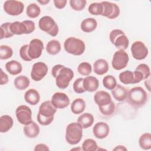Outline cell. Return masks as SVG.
Wrapping results in <instances>:
<instances>
[{"label":"cell","instance_id":"6da1fadb","mask_svg":"<svg viewBox=\"0 0 151 151\" xmlns=\"http://www.w3.org/2000/svg\"><path fill=\"white\" fill-rule=\"evenodd\" d=\"M52 76L55 78V84L60 89H65L69 86L74 77L72 69L61 64L55 65L51 70Z\"/></svg>","mask_w":151,"mask_h":151},{"label":"cell","instance_id":"7a4b0ae2","mask_svg":"<svg viewBox=\"0 0 151 151\" xmlns=\"http://www.w3.org/2000/svg\"><path fill=\"white\" fill-rule=\"evenodd\" d=\"M56 111L57 109L52 105L50 100L45 101L39 107L37 120L42 126L49 125L54 120V116Z\"/></svg>","mask_w":151,"mask_h":151},{"label":"cell","instance_id":"3957f363","mask_svg":"<svg viewBox=\"0 0 151 151\" xmlns=\"http://www.w3.org/2000/svg\"><path fill=\"white\" fill-rule=\"evenodd\" d=\"M148 95L142 87L132 88L127 93V101L133 107L139 108L143 106L147 102Z\"/></svg>","mask_w":151,"mask_h":151},{"label":"cell","instance_id":"277c9868","mask_svg":"<svg viewBox=\"0 0 151 151\" xmlns=\"http://www.w3.org/2000/svg\"><path fill=\"white\" fill-rule=\"evenodd\" d=\"M83 127L78 122L68 124L65 130V140L71 145L78 144L83 137Z\"/></svg>","mask_w":151,"mask_h":151},{"label":"cell","instance_id":"5b68a950","mask_svg":"<svg viewBox=\"0 0 151 151\" xmlns=\"http://www.w3.org/2000/svg\"><path fill=\"white\" fill-rule=\"evenodd\" d=\"M65 51L74 55H82L86 49V45L83 41L76 37H68L64 42Z\"/></svg>","mask_w":151,"mask_h":151},{"label":"cell","instance_id":"8992f818","mask_svg":"<svg viewBox=\"0 0 151 151\" xmlns=\"http://www.w3.org/2000/svg\"><path fill=\"white\" fill-rule=\"evenodd\" d=\"M10 29L14 35L29 34L35 29L34 22L31 20H24L22 22L14 21L11 23Z\"/></svg>","mask_w":151,"mask_h":151},{"label":"cell","instance_id":"52a82bcc","mask_svg":"<svg viewBox=\"0 0 151 151\" xmlns=\"http://www.w3.org/2000/svg\"><path fill=\"white\" fill-rule=\"evenodd\" d=\"M38 27L41 31L52 37L57 36L59 31L57 24L50 16L46 15L41 17L38 21Z\"/></svg>","mask_w":151,"mask_h":151},{"label":"cell","instance_id":"ba28073f","mask_svg":"<svg viewBox=\"0 0 151 151\" xmlns=\"http://www.w3.org/2000/svg\"><path fill=\"white\" fill-rule=\"evenodd\" d=\"M129 57L128 54L124 50L116 51L113 56L111 61L112 67L116 70H120L124 68L128 64Z\"/></svg>","mask_w":151,"mask_h":151},{"label":"cell","instance_id":"9c48e42d","mask_svg":"<svg viewBox=\"0 0 151 151\" xmlns=\"http://www.w3.org/2000/svg\"><path fill=\"white\" fill-rule=\"evenodd\" d=\"M3 8L7 14L11 16H18L22 13L24 5L21 1L9 0L5 1L3 5Z\"/></svg>","mask_w":151,"mask_h":151},{"label":"cell","instance_id":"30bf717a","mask_svg":"<svg viewBox=\"0 0 151 151\" xmlns=\"http://www.w3.org/2000/svg\"><path fill=\"white\" fill-rule=\"evenodd\" d=\"M16 117L18 122L23 125H27L32 122V111L26 105H20L15 110Z\"/></svg>","mask_w":151,"mask_h":151},{"label":"cell","instance_id":"8fae6325","mask_svg":"<svg viewBox=\"0 0 151 151\" xmlns=\"http://www.w3.org/2000/svg\"><path fill=\"white\" fill-rule=\"evenodd\" d=\"M132 57L137 60L145 59L149 53V51L145 44L140 41H134L131 46Z\"/></svg>","mask_w":151,"mask_h":151},{"label":"cell","instance_id":"7c38bea8","mask_svg":"<svg viewBox=\"0 0 151 151\" xmlns=\"http://www.w3.org/2000/svg\"><path fill=\"white\" fill-rule=\"evenodd\" d=\"M48 73V67L43 62H37L32 67L31 71V77L35 81L41 80Z\"/></svg>","mask_w":151,"mask_h":151},{"label":"cell","instance_id":"4fadbf2b","mask_svg":"<svg viewBox=\"0 0 151 151\" xmlns=\"http://www.w3.org/2000/svg\"><path fill=\"white\" fill-rule=\"evenodd\" d=\"M44 50V44L40 39H32L29 44L28 49L29 57L32 59H37L39 58Z\"/></svg>","mask_w":151,"mask_h":151},{"label":"cell","instance_id":"5bb4252c","mask_svg":"<svg viewBox=\"0 0 151 151\" xmlns=\"http://www.w3.org/2000/svg\"><path fill=\"white\" fill-rule=\"evenodd\" d=\"M101 2L103 5V12L101 16L109 19H115L119 15L120 11L117 4L108 1H102Z\"/></svg>","mask_w":151,"mask_h":151},{"label":"cell","instance_id":"9a60e30c","mask_svg":"<svg viewBox=\"0 0 151 151\" xmlns=\"http://www.w3.org/2000/svg\"><path fill=\"white\" fill-rule=\"evenodd\" d=\"M51 101L57 109H63L70 104L69 97L65 93L62 92L55 93L52 96Z\"/></svg>","mask_w":151,"mask_h":151},{"label":"cell","instance_id":"2e32d148","mask_svg":"<svg viewBox=\"0 0 151 151\" xmlns=\"http://www.w3.org/2000/svg\"><path fill=\"white\" fill-rule=\"evenodd\" d=\"M109 126L103 122H100L96 123L93 128V133L94 136L99 139L106 138L109 135Z\"/></svg>","mask_w":151,"mask_h":151},{"label":"cell","instance_id":"e0dca14e","mask_svg":"<svg viewBox=\"0 0 151 151\" xmlns=\"http://www.w3.org/2000/svg\"><path fill=\"white\" fill-rule=\"evenodd\" d=\"M94 100L99 107L106 106L112 101L110 94L103 90L97 91L94 94Z\"/></svg>","mask_w":151,"mask_h":151},{"label":"cell","instance_id":"ac0fdd59","mask_svg":"<svg viewBox=\"0 0 151 151\" xmlns=\"http://www.w3.org/2000/svg\"><path fill=\"white\" fill-rule=\"evenodd\" d=\"M99 86L98 79L94 76H87L83 80V87L86 91L94 92Z\"/></svg>","mask_w":151,"mask_h":151},{"label":"cell","instance_id":"d6986e66","mask_svg":"<svg viewBox=\"0 0 151 151\" xmlns=\"http://www.w3.org/2000/svg\"><path fill=\"white\" fill-rule=\"evenodd\" d=\"M25 101L32 106L37 105L40 100V95L37 90L34 88L28 90L24 94Z\"/></svg>","mask_w":151,"mask_h":151},{"label":"cell","instance_id":"ffe728a7","mask_svg":"<svg viewBox=\"0 0 151 151\" xmlns=\"http://www.w3.org/2000/svg\"><path fill=\"white\" fill-rule=\"evenodd\" d=\"M109 64L104 59L100 58L94 63L93 71L97 75L101 76L106 74L109 71Z\"/></svg>","mask_w":151,"mask_h":151},{"label":"cell","instance_id":"44dd1931","mask_svg":"<svg viewBox=\"0 0 151 151\" xmlns=\"http://www.w3.org/2000/svg\"><path fill=\"white\" fill-rule=\"evenodd\" d=\"M23 131L27 137L35 138L38 136L40 130L39 126L35 122L32 121L29 124L25 125Z\"/></svg>","mask_w":151,"mask_h":151},{"label":"cell","instance_id":"7402d4cb","mask_svg":"<svg viewBox=\"0 0 151 151\" xmlns=\"http://www.w3.org/2000/svg\"><path fill=\"white\" fill-rule=\"evenodd\" d=\"M127 90L120 84H117L114 89L111 90V94L113 98L117 101H124L127 96Z\"/></svg>","mask_w":151,"mask_h":151},{"label":"cell","instance_id":"603a6c76","mask_svg":"<svg viewBox=\"0 0 151 151\" xmlns=\"http://www.w3.org/2000/svg\"><path fill=\"white\" fill-rule=\"evenodd\" d=\"M97 26V21L93 18H87L83 19L80 24L81 30L84 32H91L96 29Z\"/></svg>","mask_w":151,"mask_h":151},{"label":"cell","instance_id":"cb8c5ba5","mask_svg":"<svg viewBox=\"0 0 151 151\" xmlns=\"http://www.w3.org/2000/svg\"><path fill=\"white\" fill-rule=\"evenodd\" d=\"M5 68L10 74L13 76L19 74L22 70L21 64L17 60H11L7 62L5 64Z\"/></svg>","mask_w":151,"mask_h":151},{"label":"cell","instance_id":"d4e9b609","mask_svg":"<svg viewBox=\"0 0 151 151\" xmlns=\"http://www.w3.org/2000/svg\"><path fill=\"white\" fill-rule=\"evenodd\" d=\"M14 121L11 116L9 115H3L0 118V132L6 133L13 126Z\"/></svg>","mask_w":151,"mask_h":151},{"label":"cell","instance_id":"484cf974","mask_svg":"<svg viewBox=\"0 0 151 151\" xmlns=\"http://www.w3.org/2000/svg\"><path fill=\"white\" fill-rule=\"evenodd\" d=\"M94 117L89 113L81 114L77 119V122L79 123L83 129H87L91 127L94 123Z\"/></svg>","mask_w":151,"mask_h":151},{"label":"cell","instance_id":"4316f807","mask_svg":"<svg viewBox=\"0 0 151 151\" xmlns=\"http://www.w3.org/2000/svg\"><path fill=\"white\" fill-rule=\"evenodd\" d=\"M86 109V102L81 98H77L73 101L71 104V110L75 114L82 113Z\"/></svg>","mask_w":151,"mask_h":151},{"label":"cell","instance_id":"83f0119b","mask_svg":"<svg viewBox=\"0 0 151 151\" xmlns=\"http://www.w3.org/2000/svg\"><path fill=\"white\" fill-rule=\"evenodd\" d=\"M113 44L119 50H126L129 45V40L127 37L124 34L119 35L113 41Z\"/></svg>","mask_w":151,"mask_h":151},{"label":"cell","instance_id":"f1b7e54d","mask_svg":"<svg viewBox=\"0 0 151 151\" xmlns=\"http://www.w3.org/2000/svg\"><path fill=\"white\" fill-rule=\"evenodd\" d=\"M30 84L29 78L25 76H19L17 77L14 81V84L15 88L19 90H23L26 89Z\"/></svg>","mask_w":151,"mask_h":151},{"label":"cell","instance_id":"f546056e","mask_svg":"<svg viewBox=\"0 0 151 151\" xmlns=\"http://www.w3.org/2000/svg\"><path fill=\"white\" fill-rule=\"evenodd\" d=\"M46 51L51 55H56L60 52L61 44L58 40H50L45 47Z\"/></svg>","mask_w":151,"mask_h":151},{"label":"cell","instance_id":"4dcf8cb0","mask_svg":"<svg viewBox=\"0 0 151 151\" xmlns=\"http://www.w3.org/2000/svg\"><path fill=\"white\" fill-rule=\"evenodd\" d=\"M139 145L140 148L143 150H149L151 149V134L145 133L142 134L139 139Z\"/></svg>","mask_w":151,"mask_h":151},{"label":"cell","instance_id":"1f68e13d","mask_svg":"<svg viewBox=\"0 0 151 151\" xmlns=\"http://www.w3.org/2000/svg\"><path fill=\"white\" fill-rule=\"evenodd\" d=\"M119 80L124 84H133L134 74L133 72L130 70H126L120 73Z\"/></svg>","mask_w":151,"mask_h":151},{"label":"cell","instance_id":"d6a6232c","mask_svg":"<svg viewBox=\"0 0 151 151\" xmlns=\"http://www.w3.org/2000/svg\"><path fill=\"white\" fill-rule=\"evenodd\" d=\"M41 13L40 7L35 3H32L28 5L26 9L27 15L31 18L38 17Z\"/></svg>","mask_w":151,"mask_h":151},{"label":"cell","instance_id":"836d02e7","mask_svg":"<svg viewBox=\"0 0 151 151\" xmlns=\"http://www.w3.org/2000/svg\"><path fill=\"white\" fill-rule=\"evenodd\" d=\"M88 12L94 15H101L103 12V5L102 2L91 3L88 8Z\"/></svg>","mask_w":151,"mask_h":151},{"label":"cell","instance_id":"e575fe53","mask_svg":"<svg viewBox=\"0 0 151 151\" xmlns=\"http://www.w3.org/2000/svg\"><path fill=\"white\" fill-rule=\"evenodd\" d=\"M103 86L110 90H112L117 85V81L116 78L112 75H108L105 76L103 79Z\"/></svg>","mask_w":151,"mask_h":151},{"label":"cell","instance_id":"d590c367","mask_svg":"<svg viewBox=\"0 0 151 151\" xmlns=\"http://www.w3.org/2000/svg\"><path fill=\"white\" fill-rule=\"evenodd\" d=\"M82 150L84 151H96L98 149L96 142L92 139H87L82 143Z\"/></svg>","mask_w":151,"mask_h":151},{"label":"cell","instance_id":"8d00e7d4","mask_svg":"<svg viewBox=\"0 0 151 151\" xmlns=\"http://www.w3.org/2000/svg\"><path fill=\"white\" fill-rule=\"evenodd\" d=\"M11 23V22H5L1 25V40L4 38H9L14 35L10 29Z\"/></svg>","mask_w":151,"mask_h":151},{"label":"cell","instance_id":"74e56055","mask_svg":"<svg viewBox=\"0 0 151 151\" xmlns=\"http://www.w3.org/2000/svg\"><path fill=\"white\" fill-rule=\"evenodd\" d=\"M77 71L82 76H88L91 73L92 67L88 62H82L78 65Z\"/></svg>","mask_w":151,"mask_h":151},{"label":"cell","instance_id":"f35d334b","mask_svg":"<svg viewBox=\"0 0 151 151\" xmlns=\"http://www.w3.org/2000/svg\"><path fill=\"white\" fill-rule=\"evenodd\" d=\"M99 109L100 113L103 115L106 116H110L114 112L116 106L114 103L111 101L109 104L102 107H99Z\"/></svg>","mask_w":151,"mask_h":151},{"label":"cell","instance_id":"ab89813d","mask_svg":"<svg viewBox=\"0 0 151 151\" xmlns=\"http://www.w3.org/2000/svg\"><path fill=\"white\" fill-rule=\"evenodd\" d=\"M13 54L12 49L8 45H1L0 46V59L6 60L12 57Z\"/></svg>","mask_w":151,"mask_h":151},{"label":"cell","instance_id":"60d3db41","mask_svg":"<svg viewBox=\"0 0 151 151\" xmlns=\"http://www.w3.org/2000/svg\"><path fill=\"white\" fill-rule=\"evenodd\" d=\"M69 4L73 9L77 11H80L85 8L87 1L86 0H70Z\"/></svg>","mask_w":151,"mask_h":151},{"label":"cell","instance_id":"b9f144b4","mask_svg":"<svg viewBox=\"0 0 151 151\" xmlns=\"http://www.w3.org/2000/svg\"><path fill=\"white\" fill-rule=\"evenodd\" d=\"M83 80L84 78H77L73 83V90L78 94L83 93L86 91L83 87Z\"/></svg>","mask_w":151,"mask_h":151},{"label":"cell","instance_id":"7bdbcfd3","mask_svg":"<svg viewBox=\"0 0 151 151\" xmlns=\"http://www.w3.org/2000/svg\"><path fill=\"white\" fill-rule=\"evenodd\" d=\"M135 70L140 71L143 74L145 80L147 79L150 77V68L146 64H139L136 68Z\"/></svg>","mask_w":151,"mask_h":151},{"label":"cell","instance_id":"ee69618b","mask_svg":"<svg viewBox=\"0 0 151 151\" xmlns=\"http://www.w3.org/2000/svg\"><path fill=\"white\" fill-rule=\"evenodd\" d=\"M29 45L25 44L22 45L19 50V55L21 58L25 61H31L32 60L28 55V49Z\"/></svg>","mask_w":151,"mask_h":151},{"label":"cell","instance_id":"f6af8a7d","mask_svg":"<svg viewBox=\"0 0 151 151\" xmlns=\"http://www.w3.org/2000/svg\"><path fill=\"white\" fill-rule=\"evenodd\" d=\"M124 32L121 30V29H114L113 30H112L110 33V35H109V39H110V42H111V44H113L114 40L120 35H122V34H124Z\"/></svg>","mask_w":151,"mask_h":151},{"label":"cell","instance_id":"bcb514c9","mask_svg":"<svg viewBox=\"0 0 151 151\" xmlns=\"http://www.w3.org/2000/svg\"><path fill=\"white\" fill-rule=\"evenodd\" d=\"M0 84L4 85L7 84L9 80L7 74L4 72L2 68L0 69Z\"/></svg>","mask_w":151,"mask_h":151},{"label":"cell","instance_id":"7dc6e473","mask_svg":"<svg viewBox=\"0 0 151 151\" xmlns=\"http://www.w3.org/2000/svg\"><path fill=\"white\" fill-rule=\"evenodd\" d=\"M67 0H54L53 1L54 6L58 9L64 8L67 4Z\"/></svg>","mask_w":151,"mask_h":151},{"label":"cell","instance_id":"c3c4849f","mask_svg":"<svg viewBox=\"0 0 151 151\" xmlns=\"http://www.w3.org/2000/svg\"><path fill=\"white\" fill-rule=\"evenodd\" d=\"M35 151L37 150H50L49 147H48L47 145L44 143H39L37 144L34 149Z\"/></svg>","mask_w":151,"mask_h":151},{"label":"cell","instance_id":"681fc988","mask_svg":"<svg viewBox=\"0 0 151 151\" xmlns=\"http://www.w3.org/2000/svg\"><path fill=\"white\" fill-rule=\"evenodd\" d=\"M113 150H127V149L124 146L119 145L117 146L115 148H114Z\"/></svg>","mask_w":151,"mask_h":151},{"label":"cell","instance_id":"f907efd6","mask_svg":"<svg viewBox=\"0 0 151 151\" xmlns=\"http://www.w3.org/2000/svg\"><path fill=\"white\" fill-rule=\"evenodd\" d=\"M38 3H40V4H41V5H46L47 4H48V2H50V1L49 0H48V1H47V0H45V1H38Z\"/></svg>","mask_w":151,"mask_h":151}]
</instances>
